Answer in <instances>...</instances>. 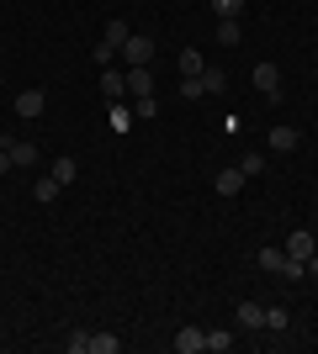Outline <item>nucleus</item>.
Returning <instances> with one entry per match:
<instances>
[{"label":"nucleus","instance_id":"obj_1","mask_svg":"<svg viewBox=\"0 0 318 354\" xmlns=\"http://www.w3.org/2000/svg\"><path fill=\"white\" fill-rule=\"evenodd\" d=\"M249 85H255L260 95H265V101H276V95H281V69H276L271 59H265V64H255V74H249Z\"/></svg>","mask_w":318,"mask_h":354},{"label":"nucleus","instance_id":"obj_2","mask_svg":"<svg viewBox=\"0 0 318 354\" xmlns=\"http://www.w3.org/2000/svg\"><path fill=\"white\" fill-rule=\"evenodd\" d=\"M43 111H48V95H43V90H37V85L16 95V117H21V122H37V117H43Z\"/></svg>","mask_w":318,"mask_h":354},{"label":"nucleus","instance_id":"obj_3","mask_svg":"<svg viewBox=\"0 0 318 354\" xmlns=\"http://www.w3.org/2000/svg\"><path fill=\"white\" fill-rule=\"evenodd\" d=\"M122 59H127V69H138V64H149V59H154V37L133 32V37L122 43Z\"/></svg>","mask_w":318,"mask_h":354},{"label":"nucleus","instance_id":"obj_4","mask_svg":"<svg viewBox=\"0 0 318 354\" xmlns=\"http://www.w3.org/2000/svg\"><path fill=\"white\" fill-rule=\"evenodd\" d=\"M96 85H101V95H106V101H122V95H127V74H122L117 64H106Z\"/></svg>","mask_w":318,"mask_h":354},{"label":"nucleus","instance_id":"obj_5","mask_svg":"<svg viewBox=\"0 0 318 354\" xmlns=\"http://www.w3.org/2000/svg\"><path fill=\"white\" fill-rule=\"evenodd\" d=\"M6 148H11V164H16V169H37V143H21V138H6Z\"/></svg>","mask_w":318,"mask_h":354},{"label":"nucleus","instance_id":"obj_6","mask_svg":"<svg viewBox=\"0 0 318 354\" xmlns=\"http://www.w3.org/2000/svg\"><path fill=\"white\" fill-rule=\"evenodd\" d=\"M212 191H218V196H239L244 191V169H239V164H233V169H218Z\"/></svg>","mask_w":318,"mask_h":354},{"label":"nucleus","instance_id":"obj_7","mask_svg":"<svg viewBox=\"0 0 318 354\" xmlns=\"http://www.w3.org/2000/svg\"><path fill=\"white\" fill-rule=\"evenodd\" d=\"M207 349V333H202V328H181V333H175V354H202Z\"/></svg>","mask_w":318,"mask_h":354},{"label":"nucleus","instance_id":"obj_8","mask_svg":"<svg viewBox=\"0 0 318 354\" xmlns=\"http://www.w3.org/2000/svg\"><path fill=\"white\" fill-rule=\"evenodd\" d=\"M313 254H318L313 233H292V238H287V259H303V265H308V259H313Z\"/></svg>","mask_w":318,"mask_h":354},{"label":"nucleus","instance_id":"obj_9","mask_svg":"<svg viewBox=\"0 0 318 354\" xmlns=\"http://www.w3.org/2000/svg\"><path fill=\"white\" fill-rule=\"evenodd\" d=\"M127 95H154V74H149V64L127 69Z\"/></svg>","mask_w":318,"mask_h":354},{"label":"nucleus","instance_id":"obj_10","mask_svg":"<svg viewBox=\"0 0 318 354\" xmlns=\"http://www.w3.org/2000/svg\"><path fill=\"white\" fill-rule=\"evenodd\" d=\"M239 328H244V333L265 328V307H260V301H239Z\"/></svg>","mask_w":318,"mask_h":354},{"label":"nucleus","instance_id":"obj_11","mask_svg":"<svg viewBox=\"0 0 318 354\" xmlns=\"http://www.w3.org/2000/svg\"><path fill=\"white\" fill-rule=\"evenodd\" d=\"M297 143H303V133H297V127H271V148H276V153H292Z\"/></svg>","mask_w":318,"mask_h":354},{"label":"nucleus","instance_id":"obj_12","mask_svg":"<svg viewBox=\"0 0 318 354\" xmlns=\"http://www.w3.org/2000/svg\"><path fill=\"white\" fill-rule=\"evenodd\" d=\"M255 259H260V270H265V275H281V270H287V249H260Z\"/></svg>","mask_w":318,"mask_h":354},{"label":"nucleus","instance_id":"obj_13","mask_svg":"<svg viewBox=\"0 0 318 354\" xmlns=\"http://www.w3.org/2000/svg\"><path fill=\"white\" fill-rule=\"evenodd\" d=\"M239 37H244L239 16H228V21H218V43H223V48H233V43H239Z\"/></svg>","mask_w":318,"mask_h":354},{"label":"nucleus","instance_id":"obj_14","mask_svg":"<svg viewBox=\"0 0 318 354\" xmlns=\"http://www.w3.org/2000/svg\"><path fill=\"white\" fill-rule=\"evenodd\" d=\"M133 106H122V101H112V127H117V133H133Z\"/></svg>","mask_w":318,"mask_h":354},{"label":"nucleus","instance_id":"obj_15","mask_svg":"<svg viewBox=\"0 0 318 354\" xmlns=\"http://www.w3.org/2000/svg\"><path fill=\"white\" fill-rule=\"evenodd\" d=\"M127 37H133V27H127V21H106V37H101V43H112V48L122 53V43H127Z\"/></svg>","mask_w":318,"mask_h":354},{"label":"nucleus","instance_id":"obj_16","mask_svg":"<svg viewBox=\"0 0 318 354\" xmlns=\"http://www.w3.org/2000/svg\"><path fill=\"white\" fill-rule=\"evenodd\" d=\"M59 191H64V185H59V180H53V175H43V180H37V185H32V196H37L43 207H48V201H59Z\"/></svg>","mask_w":318,"mask_h":354},{"label":"nucleus","instance_id":"obj_17","mask_svg":"<svg viewBox=\"0 0 318 354\" xmlns=\"http://www.w3.org/2000/svg\"><path fill=\"white\" fill-rule=\"evenodd\" d=\"M48 175L59 180V185H75V175H80V164H75V159H53V169H48Z\"/></svg>","mask_w":318,"mask_h":354},{"label":"nucleus","instance_id":"obj_18","mask_svg":"<svg viewBox=\"0 0 318 354\" xmlns=\"http://www.w3.org/2000/svg\"><path fill=\"white\" fill-rule=\"evenodd\" d=\"M207 349L212 354H228V349H233V333H228V328H207Z\"/></svg>","mask_w":318,"mask_h":354},{"label":"nucleus","instance_id":"obj_19","mask_svg":"<svg viewBox=\"0 0 318 354\" xmlns=\"http://www.w3.org/2000/svg\"><path fill=\"white\" fill-rule=\"evenodd\" d=\"M265 328H271V333H287V328H292L287 307H265Z\"/></svg>","mask_w":318,"mask_h":354},{"label":"nucleus","instance_id":"obj_20","mask_svg":"<svg viewBox=\"0 0 318 354\" xmlns=\"http://www.w3.org/2000/svg\"><path fill=\"white\" fill-rule=\"evenodd\" d=\"M223 85H228V74H223V69H212V64H207V69H202V90H207V95H218Z\"/></svg>","mask_w":318,"mask_h":354},{"label":"nucleus","instance_id":"obj_21","mask_svg":"<svg viewBox=\"0 0 318 354\" xmlns=\"http://www.w3.org/2000/svg\"><path fill=\"white\" fill-rule=\"evenodd\" d=\"M207 64H202V48H181V74H202Z\"/></svg>","mask_w":318,"mask_h":354},{"label":"nucleus","instance_id":"obj_22","mask_svg":"<svg viewBox=\"0 0 318 354\" xmlns=\"http://www.w3.org/2000/svg\"><path fill=\"white\" fill-rule=\"evenodd\" d=\"M117 333H91V354H117Z\"/></svg>","mask_w":318,"mask_h":354},{"label":"nucleus","instance_id":"obj_23","mask_svg":"<svg viewBox=\"0 0 318 354\" xmlns=\"http://www.w3.org/2000/svg\"><path fill=\"white\" fill-rule=\"evenodd\" d=\"M181 95L186 101H202L207 90H202V74H181Z\"/></svg>","mask_w":318,"mask_h":354},{"label":"nucleus","instance_id":"obj_24","mask_svg":"<svg viewBox=\"0 0 318 354\" xmlns=\"http://www.w3.org/2000/svg\"><path fill=\"white\" fill-rule=\"evenodd\" d=\"M239 169H244V180L265 175V153H244V159H239Z\"/></svg>","mask_w":318,"mask_h":354},{"label":"nucleus","instance_id":"obj_25","mask_svg":"<svg viewBox=\"0 0 318 354\" xmlns=\"http://www.w3.org/2000/svg\"><path fill=\"white\" fill-rule=\"evenodd\" d=\"M154 111H159V106H154V95H133V117H138V122H149Z\"/></svg>","mask_w":318,"mask_h":354},{"label":"nucleus","instance_id":"obj_26","mask_svg":"<svg viewBox=\"0 0 318 354\" xmlns=\"http://www.w3.org/2000/svg\"><path fill=\"white\" fill-rule=\"evenodd\" d=\"M64 349H69V354H91V333H80V328H75V333L64 339Z\"/></svg>","mask_w":318,"mask_h":354},{"label":"nucleus","instance_id":"obj_27","mask_svg":"<svg viewBox=\"0 0 318 354\" xmlns=\"http://www.w3.org/2000/svg\"><path fill=\"white\" fill-rule=\"evenodd\" d=\"M212 11H218V21H228V16L244 11V0H212Z\"/></svg>","mask_w":318,"mask_h":354},{"label":"nucleus","instance_id":"obj_28","mask_svg":"<svg viewBox=\"0 0 318 354\" xmlns=\"http://www.w3.org/2000/svg\"><path fill=\"white\" fill-rule=\"evenodd\" d=\"M96 64H101V69H106V64H117V48H112V43H96Z\"/></svg>","mask_w":318,"mask_h":354},{"label":"nucleus","instance_id":"obj_29","mask_svg":"<svg viewBox=\"0 0 318 354\" xmlns=\"http://www.w3.org/2000/svg\"><path fill=\"white\" fill-rule=\"evenodd\" d=\"M6 169H16V164H11V148L0 143V175H6Z\"/></svg>","mask_w":318,"mask_h":354},{"label":"nucleus","instance_id":"obj_30","mask_svg":"<svg viewBox=\"0 0 318 354\" xmlns=\"http://www.w3.org/2000/svg\"><path fill=\"white\" fill-rule=\"evenodd\" d=\"M303 270H308V275H313V281H318V254H313V259H308V265H303Z\"/></svg>","mask_w":318,"mask_h":354},{"label":"nucleus","instance_id":"obj_31","mask_svg":"<svg viewBox=\"0 0 318 354\" xmlns=\"http://www.w3.org/2000/svg\"><path fill=\"white\" fill-rule=\"evenodd\" d=\"M313 243H318V233H313Z\"/></svg>","mask_w":318,"mask_h":354}]
</instances>
